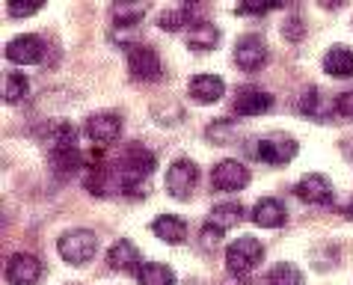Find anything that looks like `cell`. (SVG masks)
<instances>
[{"label": "cell", "mask_w": 353, "mask_h": 285, "mask_svg": "<svg viewBox=\"0 0 353 285\" xmlns=\"http://www.w3.org/2000/svg\"><path fill=\"white\" fill-rule=\"evenodd\" d=\"M234 60L243 72H256L268 63V45H264V39L259 33H247L238 39V45H234Z\"/></svg>", "instance_id": "obj_8"}, {"label": "cell", "mask_w": 353, "mask_h": 285, "mask_svg": "<svg viewBox=\"0 0 353 285\" xmlns=\"http://www.w3.org/2000/svg\"><path fill=\"white\" fill-rule=\"evenodd\" d=\"M323 72H330L332 77H353V48L336 45L330 48L323 57Z\"/></svg>", "instance_id": "obj_18"}, {"label": "cell", "mask_w": 353, "mask_h": 285, "mask_svg": "<svg viewBox=\"0 0 353 285\" xmlns=\"http://www.w3.org/2000/svg\"><path fill=\"white\" fill-rule=\"evenodd\" d=\"M145 12H149V3H116L113 6V18L122 27L140 24V18H145Z\"/></svg>", "instance_id": "obj_23"}, {"label": "cell", "mask_w": 353, "mask_h": 285, "mask_svg": "<svg viewBox=\"0 0 353 285\" xmlns=\"http://www.w3.org/2000/svg\"><path fill=\"white\" fill-rule=\"evenodd\" d=\"M158 24H161V30H181L184 24H193L190 21V6H179V9H166V12H161L158 18Z\"/></svg>", "instance_id": "obj_26"}, {"label": "cell", "mask_w": 353, "mask_h": 285, "mask_svg": "<svg viewBox=\"0 0 353 285\" xmlns=\"http://www.w3.org/2000/svg\"><path fill=\"white\" fill-rule=\"evenodd\" d=\"M51 164L60 175H68L81 166V149H77V131L72 125H60L51 140Z\"/></svg>", "instance_id": "obj_2"}, {"label": "cell", "mask_w": 353, "mask_h": 285, "mask_svg": "<svg viewBox=\"0 0 353 285\" xmlns=\"http://www.w3.org/2000/svg\"><path fill=\"white\" fill-rule=\"evenodd\" d=\"M152 232L166 244H181L188 238V226H184V220L172 217V214H161V217L152 223Z\"/></svg>", "instance_id": "obj_20"}, {"label": "cell", "mask_w": 353, "mask_h": 285, "mask_svg": "<svg viewBox=\"0 0 353 285\" xmlns=\"http://www.w3.org/2000/svg\"><path fill=\"white\" fill-rule=\"evenodd\" d=\"M261 259H264V247L252 235H241V238L229 244V250H225V268H229V273H234V277H247Z\"/></svg>", "instance_id": "obj_3"}, {"label": "cell", "mask_w": 353, "mask_h": 285, "mask_svg": "<svg viewBox=\"0 0 353 285\" xmlns=\"http://www.w3.org/2000/svg\"><path fill=\"white\" fill-rule=\"evenodd\" d=\"M27 92H30V81H27L21 72H9L6 75V86H3V98H6V101L18 104Z\"/></svg>", "instance_id": "obj_24"}, {"label": "cell", "mask_w": 353, "mask_h": 285, "mask_svg": "<svg viewBox=\"0 0 353 285\" xmlns=\"http://www.w3.org/2000/svg\"><path fill=\"white\" fill-rule=\"evenodd\" d=\"M294 155H297V143L285 134H273V137H264L259 140V158L270 166H282L288 164Z\"/></svg>", "instance_id": "obj_12"}, {"label": "cell", "mask_w": 353, "mask_h": 285, "mask_svg": "<svg viewBox=\"0 0 353 285\" xmlns=\"http://www.w3.org/2000/svg\"><path fill=\"white\" fill-rule=\"evenodd\" d=\"M42 9V3H18V0H12V3L6 6V12L9 15H33Z\"/></svg>", "instance_id": "obj_30"}, {"label": "cell", "mask_w": 353, "mask_h": 285, "mask_svg": "<svg viewBox=\"0 0 353 285\" xmlns=\"http://www.w3.org/2000/svg\"><path fill=\"white\" fill-rule=\"evenodd\" d=\"M42 277V262L33 253H15L6 262V279L9 285H36Z\"/></svg>", "instance_id": "obj_7"}, {"label": "cell", "mask_w": 353, "mask_h": 285, "mask_svg": "<svg viewBox=\"0 0 353 285\" xmlns=\"http://www.w3.org/2000/svg\"><path fill=\"white\" fill-rule=\"evenodd\" d=\"M57 250L68 264H86L98 250V238L90 229H68L60 241H57Z\"/></svg>", "instance_id": "obj_4"}, {"label": "cell", "mask_w": 353, "mask_h": 285, "mask_svg": "<svg viewBox=\"0 0 353 285\" xmlns=\"http://www.w3.org/2000/svg\"><path fill=\"white\" fill-rule=\"evenodd\" d=\"M220 42V30L211 21H193L188 30V45L196 48V51H211Z\"/></svg>", "instance_id": "obj_19"}, {"label": "cell", "mask_w": 353, "mask_h": 285, "mask_svg": "<svg viewBox=\"0 0 353 285\" xmlns=\"http://www.w3.org/2000/svg\"><path fill=\"white\" fill-rule=\"evenodd\" d=\"M45 57V42L33 33H21L15 39H9L6 45V60L9 63H21V66H33Z\"/></svg>", "instance_id": "obj_9"}, {"label": "cell", "mask_w": 353, "mask_h": 285, "mask_svg": "<svg viewBox=\"0 0 353 285\" xmlns=\"http://www.w3.org/2000/svg\"><path fill=\"white\" fill-rule=\"evenodd\" d=\"M270 9H276V6H250V3H243V6H238V15H264V12H270Z\"/></svg>", "instance_id": "obj_32"}, {"label": "cell", "mask_w": 353, "mask_h": 285, "mask_svg": "<svg viewBox=\"0 0 353 285\" xmlns=\"http://www.w3.org/2000/svg\"><path fill=\"white\" fill-rule=\"evenodd\" d=\"M154 166H158L154 152H149L145 146H131V149L119 158V170H116L119 188L131 190V193H143V181L154 173Z\"/></svg>", "instance_id": "obj_1"}, {"label": "cell", "mask_w": 353, "mask_h": 285, "mask_svg": "<svg viewBox=\"0 0 353 285\" xmlns=\"http://www.w3.org/2000/svg\"><path fill=\"white\" fill-rule=\"evenodd\" d=\"M282 30H285V36H288V39H300V36H303V24H300V18H291V21H285V27H282Z\"/></svg>", "instance_id": "obj_31"}, {"label": "cell", "mask_w": 353, "mask_h": 285, "mask_svg": "<svg viewBox=\"0 0 353 285\" xmlns=\"http://www.w3.org/2000/svg\"><path fill=\"white\" fill-rule=\"evenodd\" d=\"M196 181H199V170H196L193 161H175L170 166V173H166V190H170L175 199H188L190 190L196 188Z\"/></svg>", "instance_id": "obj_10"}, {"label": "cell", "mask_w": 353, "mask_h": 285, "mask_svg": "<svg viewBox=\"0 0 353 285\" xmlns=\"http://www.w3.org/2000/svg\"><path fill=\"white\" fill-rule=\"evenodd\" d=\"M294 193L300 196L303 202H312V205H330L332 202V181L321 173H309L294 184Z\"/></svg>", "instance_id": "obj_11"}, {"label": "cell", "mask_w": 353, "mask_h": 285, "mask_svg": "<svg viewBox=\"0 0 353 285\" xmlns=\"http://www.w3.org/2000/svg\"><path fill=\"white\" fill-rule=\"evenodd\" d=\"M128 72L137 81H158L163 75V63L154 48L149 45H131L128 48Z\"/></svg>", "instance_id": "obj_5"}, {"label": "cell", "mask_w": 353, "mask_h": 285, "mask_svg": "<svg viewBox=\"0 0 353 285\" xmlns=\"http://www.w3.org/2000/svg\"><path fill=\"white\" fill-rule=\"evenodd\" d=\"M220 238H223V229H220V226L208 223V226L202 229V244H205V247H217Z\"/></svg>", "instance_id": "obj_29"}, {"label": "cell", "mask_w": 353, "mask_h": 285, "mask_svg": "<svg viewBox=\"0 0 353 285\" xmlns=\"http://www.w3.org/2000/svg\"><path fill=\"white\" fill-rule=\"evenodd\" d=\"M211 181H214V188H217V190L234 193V190H243L250 184V170L241 161L229 158V161H220L211 170Z\"/></svg>", "instance_id": "obj_6"}, {"label": "cell", "mask_w": 353, "mask_h": 285, "mask_svg": "<svg viewBox=\"0 0 353 285\" xmlns=\"http://www.w3.org/2000/svg\"><path fill=\"white\" fill-rule=\"evenodd\" d=\"M336 113H341L345 119H353V90L350 92H341L336 98Z\"/></svg>", "instance_id": "obj_28"}, {"label": "cell", "mask_w": 353, "mask_h": 285, "mask_svg": "<svg viewBox=\"0 0 353 285\" xmlns=\"http://www.w3.org/2000/svg\"><path fill=\"white\" fill-rule=\"evenodd\" d=\"M122 134V119L116 113H95L86 119V137L92 143H113Z\"/></svg>", "instance_id": "obj_14"}, {"label": "cell", "mask_w": 353, "mask_h": 285, "mask_svg": "<svg viewBox=\"0 0 353 285\" xmlns=\"http://www.w3.org/2000/svg\"><path fill=\"white\" fill-rule=\"evenodd\" d=\"M252 223L264 226V229H279L285 223V205L279 199H273V196H264V199L256 202V208H252Z\"/></svg>", "instance_id": "obj_16"}, {"label": "cell", "mask_w": 353, "mask_h": 285, "mask_svg": "<svg viewBox=\"0 0 353 285\" xmlns=\"http://www.w3.org/2000/svg\"><path fill=\"white\" fill-rule=\"evenodd\" d=\"M268 285H303V273L294 268V264L282 262V264H276V268H270Z\"/></svg>", "instance_id": "obj_25"}, {"label": "cell", "mask_w": 353, "mask_h": 285, "mask_svg": "<svg viewBox=\"0 0 353 285\" xmlns=\"http://www.w3.org/2000/svg\"><path fill=\"white\" fill-rule=\"evenodd\" d=\"M273 107V95L259 90V86H243L234 98V113L238 116H261L264 110Z\"/></svg>", "instance_id": "obj_13"}, {"label": "cell", "mask_w": 353, "mask_h": 285, "mask_svg": "<svg viewBox=\"0 0 353 285\" xmlns=\"http://www.w3.org/2000/svg\"><path fill=\"white\" fill-rule=\"evenodd\" d=\"M243 217V205L241 202H220V205H214V211H211V223L214 226H220V229L225 232L229 226H234Z\"/></svg>", "instance_id": "obj_22"}, {"label": "cell", "mask_w": 353, "mask_h": 285, "mask_svg": "<svg viewBox=\"0 0 353 285\" xmlns=\"http://www.w3.org/2000/svg\"><path fill=\"white\" fill-rule=\"evenodd\" d=\"M223 285H252L247 277H234V273H229V277L223 279Z\"/></svg>", "instance_id": "obj_33"}, {"label": "cell", "mask_w": 353, "mask_h": 285, "mask_svg": "<svg viewBox=\"0 0 353 285\" xmlns=\"http://www.w3.org/2000/svg\"><path fill=\"white\" fill-rule=\"evenodd\" d=\"M137 279H140V285H175V273L161 262H145Z\"/></svg>", "instance_id": "obj_21"}, {"label": "cell", "mask_w": 353, "mask_h": 285, "mask_svg": "<svg viewBox=\"0 0 353 285\" xmlns=\"http://www.w3.org/2000/svg\"><path fill=\"white\" fill-rule=\"evenodd\" d=\"M223 92H225V83H223V77H217V75H196L190 81V95L199 104L220 101Z\"/></svg>", "instance_id": "obj_17"}, {"label": "cell", "mask_w": 353, "mask_h": 285, "mask_svg": "<svg viewBox=\"0 0 353 285\" xmlns=\"http://www.w3.org/2000/svg\"><path fill=\"white\" fill-rule=\"evenodd\" d=\"M321 104H323V95L318 90H306V95H303V101H300V110L306 116H312V119H327L330 110Z\"/></svg>", "instance_id": "obj_27"}, {"label": "cell", "mask_w": 353, "mask_h": 285, "mask_svg": "<svg viewBox=\"0 0 353 285\" xmlns=\"http://www.w3.org/2000/svg\"><path fill=\"white\" fill-rule=\"evenodd\" d=\"M107 262H110V268L113 271H125V273H140V268H143V259H140V253H137V247L131 241H116L113 247H110V253H107Z\"/></svg>", "instance_id": "obj_15"}]
</instances>
